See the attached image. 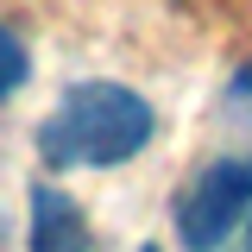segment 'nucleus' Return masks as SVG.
Segmentation results:
<instances>
[{
    "label": "nucleus",
    "instance_id": "7",
    "mask_svg": "<svg viewBox=\"0 0 252 252\" xmlns=\"http://www.w3.org/2000/svg\"><path fill=\"white\" fill-rule=\"evenodd\" d=\"M145 252H158V246H145Z\"/></svg>",
    "mask_w": 252,
    "mask_h": 252
},
{
    "label": "nucleus",
    "instance_id": "3",
    "mask_svg": "<svg viewBox=\"0 0 252 252\" xmlns=\"http://www.w3.org/2000/svg\"><path fill=\"white\" fill-rule=\"evenodd\" d=\"M32 252H89V220L57 183L32 189Z\"/></svg>",
    "mask_w": 252,
    "mask_h": 252
},
{
    "label": "nucleus",
    "instance_id": "5",
    "mask_svg": "<svg viewBox=\"0 0 252 252\" xmlns=\"http://www.w3.org/2000/svg\"><path fill=\"white\" fill-rule=\"evenodd\" d=\"M240 89H246V94H252V69H240Z\"/></svg>",
    "mask_w": 252,
    "mask_h": 252
},
{
    "label": "nucleus",
    "instance_id": "6",
    "mask_svg": "<svg viewBox=\"0 0 252 252\" xmlns=\"http://www.w3.org/2000/svg\"><path fill=\"white\" fill-rule=\"evenodd\" d=\"M246 252H252V220H246Z\"/></svg>",
    "mask_w": 252,
    "mask_h": 252
},
{
    "label": "nucleus",
    "instance_id": "1",
    "mask_svg": "<svg viewBox=\"0 0 252 252\" xmlns=\"http://www.w3.org/2000/svg\"><path fill=\"white\" fill-rule=\"evenodd\" d=\"M158 114L126 82H76L38 126V158L51 170H107L152 145Z\"/></svg>",
    "mask_w": 252,
    "mask_h": 252
},
{
    "label": "nucleus",
    "instance_id": "4",
    "mask_svg": "<svg viewBox=\"0 0 252 252\" xmlns=\"http://www.w3.org/2000/svg\"><path fill=\"white\" fill-rule=\"evenodd\" d=\"M26 69H32V57H26V44H19L13 32L0 26V101H6V94L19 89V82H26Z\"/></svg>",
    "mask_w": 252,
    "mask_h": 252
},
{
    "label": "nucleus",
    "instance_id": "2",
    "mask_svg": "<svg viewBox=\"0 0 252 252\" xmlns=\"http://www.w3.org/2000/svg\"><path fill=\"white\" fill-rule=\"evenodd\" d=\"M252 220V158H215L177 195V240L189 252H220Z\"/></svg>",
    "mask_w": 252,
    "mask_h": 252
}]
</instances>
